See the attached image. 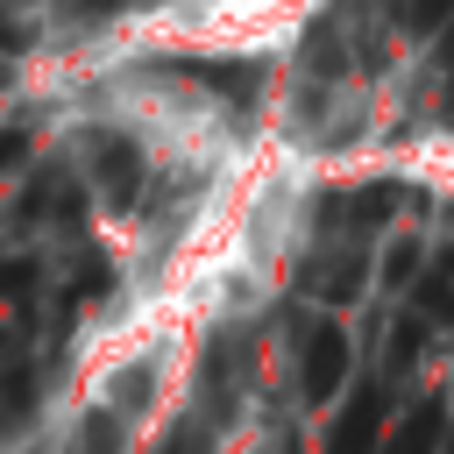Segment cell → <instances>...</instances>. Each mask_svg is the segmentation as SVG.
Wrapping results in <instances>:
<instances>
[]
</instances>
